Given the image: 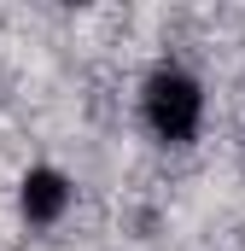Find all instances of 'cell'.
Returning <instances> with one entry per match:
<instances>
[{
	"label": "cell",
	"instance_id": "obj_1",
	"mask_svg": "<svg viewBox=\"0 0 245 251\" xmlns=\"http://www.w3.org/2000/svg\"><path fill=\"white\" fill-rule=\"evenodd\" d=\"M140 123L164 146H193L204 128V82L181 64H158L140 82Z\"/></svg>",
	"mask_w": 245,
	"mask_h": 251
},
{
	"label": "cell",
	"instance_id": "obj_2",
	"mask_svg": "<svg viewBox=\"0 0 245 251\" xmlns=\"http://www.w3.org/2000/svg\"><path fill=\"white\" fill-rule=\"evenodd\" d=\"M70 199H76V187H70V176L53 170V164H35V170L18 181V210H24L29 228H53V222H64Z\"/></svg>",
	"mask_w": 245,
	"mask_h": 251
}]
</instances>
